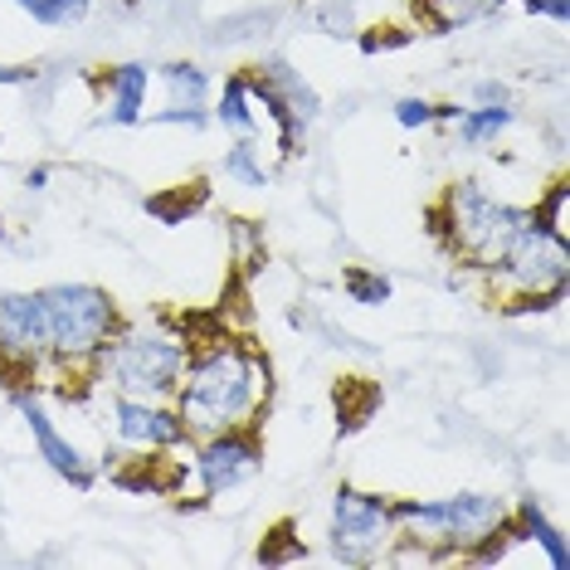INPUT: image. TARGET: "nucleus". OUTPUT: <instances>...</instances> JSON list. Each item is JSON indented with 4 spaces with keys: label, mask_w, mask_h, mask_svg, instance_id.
<instances>
[{
    "label": "nucleus",
    "mask_w": 570,
    "mask_h": 570,
    "mask_svg": "<svg viewBox=\"0 0 570 570\" xmlns=\"http://www.w3.org/2000/svg\"><path fill=\"white\" fill-rule=\"evenodd\" d=\"M508 278L517 283L522 293L531 297H551L566 288V274H570V249H566V235L551 229L541 215H527V225L517 229L508 258H502Z\"/></svg>",
    "instance_id": "nucleus-6"
},
{
    "label": "nucleus",
    "mask_w": 570,
    "mask_h": 570,
    "mask_svg": "<svg viewBox=\"0 0 570 570\" xmlns=\"http://www.w3.org/2000/svg\"><path fill=\"white\" fill-rule=\"evenodd\" d=\"M196 469H200L205 492H229V488H239L244 478L258 473V444H254V439H244V434L219 430L210 444L200 449Z\"/></svg>",
    "instance_id": "nucleus-9"
},
{
    "label": "nucleus",
    "mask_w": 570,
    "mask_h": 570,
    "mask_svg": "<svg viewBox=\"0 0 570 570\" xmlns=\"http://www.w3.org/2000/svg\"><path fill=\"white\" fill-rule=\"evenodd\" d=\"M478 98H483L488 108H508V88L502 83H478Z\"/></svg>",
    "instance_id": "nucleus-23"
},
{
    "label": "nucleus",
    "mask_w": 570,
    "mask_h": 570,
    "mask_svg": "<svg viewBox=\"0 0 570 570\" xmlns=\"http://www.w3.org/2000/svg\"><path fill=\"white\" fill-rule=\"evenodd\" d=\"M346 288H352V297L356 303H385V297H391V283L385 278H375V274H346Z\"/></svg>",
    "instance_id": "nucleus-20"
},
{
    "label": "nucleus",
    "mask_w": 570,
    "mask_h": 570,
    "mask_svg": "<svg viewBox=\"0 0 570 570\" xmlns=\"http://www.w3.org/2000/svg\"><path fill=\"white\" fill-rule=\"evenodd\" d=\"M258 391H264V366L235 342H219L205 356L190 361L186 385H180V420L186 430H235L244 414H254Z\"/></svg>",
    "instance_id": "nucleus-1"
},
{
    "label": "nucleus",
    "mask_w": 570,
    "mask_h": 570,
    "mask_svg": "<svg viewBox=\"0 0 570 570\" xmlns=\"http://www.w3.org/2000/svg\"><path fill=\"white\" fill-rule=\"evenodd\" d=\"M527 225V210L492 200L478 180H459L449 196V235L453 254H463L473 268H502L517 229Z\"/></svg>",
    "instance_id": "nucleus-2"
},
{
    "label": "nucleus",
    "mask_w": 570,
    "mask_h": 570,
    "mask_svg": "<svg viewBox=\"0 0 570 570\" xmlns=\"http://www.w3.org/2000/svg\"><path fill=\"white\" fill-rule=\"evenodd\" d=\"M45 352H49V322L40 293H0V361L35 371Z\"/></svg>",
    "instance_id": "nucleus-8"
},
{
    "label": "nucleus",
    "mask_w": 570,
    "mask_h": 570,
    "mask_svg": "<svg viewBox=\"0 0 570 570\" xmlns=\"http://www.w3.org/2000/svg\"><path fill=\"white\" fill-rule=\"evenodd\" d=\"M16 6L40 24H79L88 16V0H16Z\"/></svg>",
    "instance_id": "nucleus-17"
},
{
    "label": "nucleus",
    "mask_w": 570,
    "mask_h": 570,
    "mask_svg": "<svg viewBox=\"0 0 570 570\" xmlns=\"http://www.w3.org/2000/svg\"><path fill=\"white\" fill-rule=\"evenodd\" d=\"M16 410L24 414V424H30V434H35V444H40V459L55 469L59 478H69L73 488H88L94 483V469L83 463V453L63 439L55 424H49V414H45V405L35 395H24V391H16Z\"/></svg>",
    "instance_id": "nucleus-10"
},
{
    "label": "nucleus",
    "mask_w": 570,
    "mask_h": 570,
    "mask_svg": "<svg viewBox=\"0 0 570 570\" xmlns=\"http://www.w3.org/2000/svg\"><path fill=\"white\" fill-rule=\"evenodd\" d=\"M215 118L229 127V132H239V137H249L254 132V108H249V83L244 79H229L225 83V98H219V108H215Z\"/></svg>",
    "instance_id": "nucleus-15"
},
{
    "label": "nucleus",
    "mask_w": 570,
    "mask_h": 570,
    "mask_svg": "<svg viewBox=\"0 0 570 570\" xmlns=\"http://www.w3.org/2000/svg\"><path fill=\"white\" fill-rule=\"evenodd\" d=\"M112 424L127 444H147V449H161V444H176L186 439V420L171 410H161L157 400H132V395H118L112 405Z\"/></svg>",
    "instance_id": "nucleus-11"
},
{
    "label": "nucleus",
    "mask_w": 570,
    "mask_h": 570,
    "mask_svg": "<svg viewBox=\"0 0 570 570\" xmlns=\"http://www.w3.org/2000/svg\"><path fill=\"white\" fill-rule=\"evenodd\" d=\"M527 10H537V16H551V20H566V0H522Z\"/></svg>",
    "instance_id": "nucleus-22"
},
{
    "label": "nucleus",
    "mask_w": 570,
    "mask_h": 570,
    "mask_svg": "<svg viewBox=\"0 0 570 570\" xmlns=\"http://www.w3.org/2000/svg\"><path fill=\"white\" fill-rule=\"evenodd\" d=\"M225 176H239L244 186H264V180H268V171L254 161V141H249V137H244L239 147L225 157Z\"/></svg>",
    "instance_id": "nucleus-19"
},
{
    "label": "nucleus",
    "mask_w": 570,
    "mask_h": 570,
    "mask_svg": "<svg viewBox=\"0 0 570 570\" xmlns=\"http://www.w3.org/2000/svg\"><path fill=\"white\" fill-rule=\"evenodd\" d=\"M459 141H469V147H483L488 137H498L502 127L512 122V112L508 108H478V112H459Z\"/></svg>",
    "instance_id": "nucleus-16"
},
{
    "label": "nucleus",
    "mask_w": 570,
    "mask_h": 570,
    "mask_svg": "<svg viewBox=\"0 0 570 570\" xmlns=\"http://www.w3.org/2000/svg\"><path fill=\"white\" fill-rule=\"evenodd\" d=\"M166 88H171V108L200 112L210 79H205V69H196V63H171V69H166Z\"/></svg>",
    "instance_id": "nucleus-14"
},
{
    "label": "nucleus",
    "mask_w": 570,
    "mask_h": 570,
    "mask_svg": "<svg viewBox=\"0 0 570 570\" xmlns=\"http://www.w3.org/2000/svg\"><path fill=\"white\" fill-rule=\"evenodd\" d=\"M391 522L395 517L381 498L342 488L332 502V551L342 556V561H356V566L371 561V556L385 547V537H391Z\"/></svg>",
    "instance_id": "nucleus-7"
},
{
    "label": "nucleus",
    "mask_w": 570,
    "mask_h": 570,
    "mask_svg": "<svg viewBox=\"0 0 570 570\" xmlns=\"http://www.w3.org/2000/svg\"><path fill=\"white\" fill-rule=\"evenodd\" d=\"M45 303V322H49V352L59 361H94L102 356L118 322V307L102 288L88 283H59V288L40 293Z\"/></svg>",
    "instance_id": "nucleus-3"
},
{
    "label": "nucleus",
    "mask_w": 570,
    "mask_h": 570,
    "mask_svg": "<svg viewBox=\"0 0 570 570\" xmlns=\"http://www.w3.org/2000/svg\"><path fill=\"white\" fill-rule=\"evenodd\" d=\"M102 371L118 395L166 400L186 371V346L166 332H127L112 346H102Z\"/></svg>",
    "instance_id": "nucleus-4"
},
{
    "label": "nucleus",
    "mask_w": 570,
    "mask_h": 570,
    "mask_svg": "<svg viewBox=\"0 0 570 570\" xmlns=\"http://www.w3.org/2000/svg\"><path fill=\"white\" fill-rule=\"evenodd\" d=\"M391 517L430 531V537L469 547V541L498 537V527L508 522V508L498 498H488V492H463V498H444V502H400V508H391Z\"/></svg>",
    "instance_id": "nucleus-5"
},
{
    "label": "nucleus",
    "mask_w": 570,
    "mask_h": 570,
    "mask_svg": "<svg viewBox=\"0 0 570 570\" xmlns=\"http://www.w3.org/2000/svg\"><path fill=\"white\" fill-rule=\"evenodd\" d=\"M502 0H424V16H430L439 30H459V24H469V20H483L492 16Z\"/></svg>",
    "instance_id": "nucleus-13"
},
{
    "label": "nucleus",
    "mask_w": 570,
    "mask_h": 570,
    "mask_svg": "<svg viewBox=\"0 0 570 570\" xmlns=\"http://www.w3.org/2000/svg\"><path fill=\"white\" fill-rule=\"evenodd\" d=\"M151 69L147 63H122V69H108V88H112V122H137L141 118V98H147Z\"/></svg>",
    "instance_id": "nucleus-12"
},
{
    "label": "nucleus",
    "mask_w": 570,
    "mask_h": 570,
    "mask_svg": "<svg viewBox=\"0 0 570 570\" xmlns=\"http://www.w3.org/2000/svg\"><path fill=\"white\" fill-rule=\"evenodd\" d=\"M35 79V69H0V83H24Z\"/></svg>",
    "instance_id": "nucleus-24"
},
{
    "label": "nucleus",
    "mask_w": 570,
    "mask_h": 570,
    "mask_svg": "<svg viewBox=\"0 0 570 570\" xmlns=\"http://www.w3.org/2000/svg\"><path fill=\"white\" fill-rule=\"evenodd\" d=\"M522 527L541 541V547H547V556H551L556 566H566V541H561V531H556L547 517H541V508H531V502H527V508H522Z\"/></svg>",
    "instance_id": "nucleus-18"
},
{
    "label": "nucleus",
    "mask_w": 570,
    "mask_h": 570,
    "mask_svg": "<svg viewBox=\"0 0 570 570\" xmlns=\"http://www.w3.org/2000/svg\"><path fill=\"white\" fill-rule=\"evenodd\" d=\"M395 118H400V127H430L439 118V108L434 102H420V98H405V102H395Z\"/></svg>",
    "instance_id": "nucleus-21"
}]
</instances>
